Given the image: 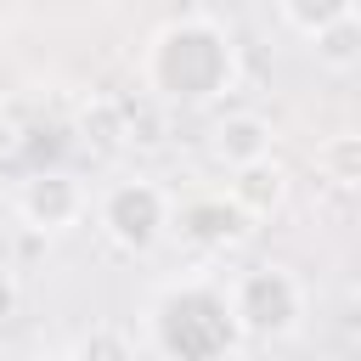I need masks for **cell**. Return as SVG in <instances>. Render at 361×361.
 <instances>
[{"label": "cell", "instance_id": "obj_1", "mask_svg": "<svg viewBox=\"0 0 361 361\" xmlns=\"http://www.w3.org/2000/svg\"><path fill=\"white\" fill-rule=\"evenodd\" d=\"M147 79L158 96L169 102H203L214 90L231 85V39L209 23V17H186L158 28L152 56H147Z\"/></svg>", "mask_w": 361, "mask_h": 361}, {"label": "cell", "instance_id": "obj_2", "mask_svg": "<svg viewBox=\"0 0 361 361\" xmlns=\"http://www.w3.org/2000/svg\"><path fill=\"white\" fill-rule=\"evenodd\" d=\"M305 316V288L282 271V265H259L248 276H237L231 288V322L254 338H282L293 333Z\"/></svg>", "mask_w": 361, "mask_h": 361}, {"label": "cell", "instance_id": "obj_3", "mask_svg": "<svg viewBox=\"0 0 361 361\" xmlns=\"http://www.w3.org/2000/svg\"><path fill=\"white\" fill-rule=\"evenodd\" d=\"M96 214H102V231L124 254H147L164 237V226H169V197L152 180H118V186H107Z\"/></svg>", "mask_w": 361, "mask_h": 361}, {"label": "cell", "instance_id": "obj_4", "mask_svg": "<svg viewBox=\"0 0 361 361\" xmlns=\"http://www.w3.org/2000/svg\"><path fill=\"white\" fill-rule=\"evenodd\" d=\"M17 209H23V220L34 231H68L85 214V192H79L73 175H34L23 186V197H17Z\"/></svg>", "mask_w": 361, "mask_h": 361}, {"label": "cell", "instance_id": "obj_5", "mask_svg": "<svg viewBox=\"0 0 361 361\" xmlns=\"http://www.w3.org/2000/svg\"><path fill=\"white\" fill-rule=\"evenodd\" d=\"M282 197H288V175H282V164H276V158L243 164V169L231 175V203H237L248 220L276 214V209H282Z\"/></svg>", "mask_w": 361, "mask_h": 361}, {"label": "cell", "instance_id": "obj_6", "mask_svg": "<svg viewBox=\"0 0 361 361\" xmlns=\"http://www.w3.org/2000/svg\"><path fill=\"white\" fill-rule=\"evenodd\" d=\"M180 231H186L192 243L231 248V243H243V237L254 231V220H248L237 203H226V197H203V203H192V209L180 214Z\"/></svg>", "mask_w": 361, "mask_h": 361}, {"label": "cell", "instance_id": "obj_7", "mask_svg": "<svg viewBox=\"0 0 361 361\" xmlns=\"http://www.w3.org/2000/svg\"><path fill=\"white\" fill-rule=\"evenodd\" d=\"M214 152H220L231 169L259 164V158H271V124H265L259 113H226L220 130H214Z\"/></svg>", "mask_w": 361, "mask_h": 361}, {"label": "cell", "instance_id": "obj_8", "mask_svg": "<svg viewBox=\"0 0 361 361\" xmlns=\"http://www.w3.org/2000/svg\"><path fill=\"white\" fill-rule=\"evenodd\" d=\"M310 51H316V62H322L327 73L361 68V11H350V17L327 23L322 34H310Z\"/></svg>", "mask_w": 361, "mask_h": 361}, {"label": "cell", "instance_id": "obj_9", "mask_svg": "<svg viewBox=\"0 0 361 361\" xmlns=\"http://www.w3.org/2000/svg\"><path fill=\"white\" fill-rule=\"evenodd\" d=\"M316 164L327 180L338 186H361V130H344V135H327L316 147Z\"/></svg>", "mask_w": 361, "mask_h": 361}, {"label": "cell", "instance_id": "obj_10", "mask_svg": "<svg viewBox=\"0 0 361 361\" xmlns=\"http://www.w3.org/2000/svg\"><path fill=\"white\" fill-rule=\"evenodd\" d=\"M355 11V0H282V17L299 28V34H322L327 23H338V17H350Z\"/></svg>", "mask_w": 361, "mask_h": 361}, {"label": "cell", "instance_id": "obj_11", "mask_svg": "<svg viewBox=\"0 0 361 361\" xmlns=\"http://www.w3.org/2000/svg\"><path fill=\"white\" fill-rule=\"evenodd\" d=\"M79 130H85V141H96V147H118V141H124V107H118V102H90V107L79 113Z\"/></svg>", "mask_w": 361, "mask_h": 361}, {"label": "cell", "instance_id": "obj_12", "mask_svg": "<svg viewBox=\"0 0 361 361\" xmlns=\"http://www.w3.org/2000/svg\"><path fill=\"white\" fill-rule=\"evenodd\" d=\"M73 361H135V355H130V338L118 327H90L73 344Z\"/></svg>", "mask_w": 361, "mask_h": 361}, {"label": "cell", "instance_id": "obj_13", "mask_svg": "<svg viewBox=\"0 0 361 361\" xmlns=\"http://www.w3.org/2000/svg\"><path fill=\"white\" fill-rule=\"evenodd\" d=\"M17 316V276L0 265V322H11Z\"/></svg>", "mask_w": 361, "mask_h": 361}, {"label": "cell", "instance_id": "obj_14", "mask_svg": "<svg viewBox=\"0 0 361 361\" xmlns=\"http://www.w3.org/2000/svg\"><path fill=\"white\" fill-rule=\"evenodd\" d=\"M11 152H17V124H11L6 113H0V164H6Z\"/></svg>", "mask_w": 361, "mask_h": 361}, {"label": "cell", "instance_id": "obj_15", "mask_svg": "<svg viewBox=\"0 0 361 361\" xmlns=\"http://www.w3.org/2000/svg\"><path fill=\"white\" fill-rule=\"evenodd\" d=\"M39 361H73V350H51V355H39Z\"/></svg>", "mask_w": 361, "mask_h": 361}, {"label": "cell", "instance_id": "obj_16", "mask_svg": "<svg viewBox=\"0 0 361 361\" xmlns=\"http://www.w3.org/2000/svg\"><path fill=\"white\" fill-rule=\"evenodd\" d=\"M107 6H118V0H107Z\"/></svg>", "mask_w": 361, "mask_h": 361}]
</instances>
